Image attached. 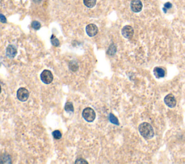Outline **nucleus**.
Returning <instances> with one entry per match:
<instances>
[{
    "label": "nucleus",
    "mask_w": 185,
    "mask_h": 164,
    "mask_svg": "<svg viewBox=\"0 0 185 164\" xmlns=\"http://www.w3.org/2000/svg\"><path fill=\"white\" fill-rule=\"evenodd\" d=\"M122 34L125 38H131L134 35V29L130 25H126L122 30Z\"/></svg>",
    "instance_id": "nucleus-6"
},
{
    "label": "nucleus",
    "mask_w": 185,
    "mask_h": 164,
    "mask_svg": "<svg viewBox=\"0 0 185 164\" xmlns=\"http://www.w3.org/2000/svg\"><path fill=\"white\" fill-rule=\"evenodd\" d=\"M5 161V163H11V158H10V156L9 155H7V154H5V155H3L2 156V158H1V163H3V161Z\"/></svg>",
    "instance_id": "nucleus-15"
},
{
    "label": "nucleus",
    "mask_w": 185,
    "mask_h": 164,
    "mask_svg": "<svg viewBox=\"0 0 185 164\" xmlns=\"http://www.w3.org/2000/svg\"><path fill=\"white\" fill-rule=\"evenodd\" d=\"M0 20H1V22H2V23H5V22H7L6 18H5V16H4L2 14H1V15H0Z\"/></svg>",
    "instance_id": "nucleus-22"
},
{
    "label": "nucleus",
    "mask_w": 185,
    "mask_h": 164,
    "mask_svg": "<svg viewBox=\"0 0 185 164\" xmlns=\"http://www.w3.org/2000/svg\"><path fill=\"white\" fill-rule=\"evenodd\" d=\"M51 42H52V45H54V46H59V41L54 35H52L51 37Z\"/></svg>",
    "instance_id": "nucleus-17"
},
{
    "label": "nucleus",
    "mask_w": 185,
    "mask_h": 164,
    "mask_svg": "<svg viewBox=\"0 0 185 164\" xmlns=\"http://www.w3.org/2000/svg\"><path fill=\"white\" fill-rule=\"evenodd\" d=\"M130 7L134 12H140L143 9V3L140 0H132L130 3Z\"/></svg>",
    "instance_id": "nucleus-5"
},
{
    "label": "nucleus",
    "mask_w": 185,
    "mask_h": 164,
    "mask_svg": "<svg viewBox=\"0 0 185 164\" xmlns=\"http://www.w3.org/2000/svg\"><path fill=\"white\" fill-rule=\"evenodd\" d=\"M69 67L72 72H76L78 69V65L76 62H71L69 65Z\"/></svg>",
    "instance_id": "nucleus-16"
},
{
    "label": "nucleus",
    "mask_w": 185,
    "mask_h": 164,
    "mask_svg": "<svg viewBox=\"0 0 185 164\" xmlns=\"http://www.w3.org/2000/svg\"><path fill=\"white\" fill-rule=\"evenodd\" d=\"M109 121H110V122H112V123L114 124V125H119V120H118L117 118H116L113 114H110L109 115Z\"/></svg>",
    "instance_id": "nucleus-14"
},
{
    "label": "nucleus",
    "mask_w": 185,
    "mask_h": 164,
    "mask_svg": "<svg viewBox=\"0 0 185 164\" xmlns=\"http://www.w3.org/2000/svg\"><path fill=\"white\" fill-rule=\"evenodd\" d=\"M65 109L67 113H72L74 112V107L72 102H67L65 104Z\"/></svg>",
    "instance_id": "nucleus-12"
},
{
    "label": "nucleus",
    "mask_w": 185,
    "mask_h": 164,
    "mask_svg": "<svg viewBox=\"0 0 185 164\" xmlns=\"http://www.w3.org/2000/svg\"><path fill=\"white\" fill-rule=\"evenodd\" d=\"M116 52V46H115V44H112V45L109 46V49H108L107 54L110 56H114Z\"/></svg>",
    "instance_id": "nucleus-13"
},
{
    "label": "nucleus",
    "mask_w": 185,
    "mask_h": 164,
    "mask_svg": "<svg viewBox=\"0 0 185 164\" xmlns=\"http://www.w3.org/2000/svg\"><path fill=\"white\" fill-rule=\"evenodd\" d=\"M153 73H154V75L156 76V78L159 79V78H162L165 76L166 71L162 67H156L154 69V70H153Z\"/></svg>",
    "instance_id": "nucleus-10"
},
{
    "label": "nucleus",
    "mask_w": 185,
    "mask_h": 164,
    "mask_svg": "<svg viewBox=\"0 0 185 164\" xmlns=\"http://www.w3.org/2000/svg\"><path fill=\"white\" fill-rule=\"evenodd\" d=\"M42 0H33V2H35V3H40Z\"/></svg>",
    "instance_id": "nucleus-23"
},
{
    "label": "nucleus",
    "mask_w": 185,
    "mask_h": 164,
    "mask_svg": "<svg viewBox=\"0 0 185 164\" xmlns=\"http://www.w3.org/2000/svg\"><path fill=\"white\" fill-rule=\"evenodd\" d=\"M17 54V49L13 45H9L7 47L6 55L10 59H13Z\"/></svg>",
    "instance_id": "nucleus-9"
},
{
    "label": "nucleus",
    "mask_w": 185,
    "mask_h": 164,
    "mask_svg": "<svg viewBox=\"0 0 185 164\" xmlns=\"http://www.w3.org/2000/svg\"><path fill=\"white\" fill-rule=\"evenodd\" d=\"M86 33L90 37H93L98 33V27L95 24H89L86 27Z\"/></svg>",
    "instance_id": "nucleus-7"
},
{
    "label": "nucleus",
    "mask_w": 185,
    "mask_h": 164,
    "mask_svg": "<svg viewBox=\"0 0 185 164\" xmlns=\"http://www.w3.org/2000/svg\"><path fill=\"white\" fill-rule=\"evenodd\" d=\"M31 26H32V28H33V29L38 30L40 29L41 25V24H40V22H38V21H33V22H32V24H31Z\"/></svg>",
    "instance_id": "nucleus-19"
},
{
    "label": "nucleus",
    "mask_w": 185,
    "mask_h": 164,
    "mask_svg": "<svg viewBox=\"0 0 185 164\" xmlns=\"http://www.w3.org/2000/svg\"><path fill=\"white\" fill-rule=\"evenodd\" d=\"M82 117L88 122H92L96 119V112L92 108L88 107L82 111Z\"/></svg>",
    "instance_id": "nucleus-2"
},
{
    "label": "nucleus",
    "mask_w": 185,
    "mask_h": 164,
    "mask_svg": "<svg viewBox=\"0 0 185 164\" xmlns=\"http://www.w3.org/2000/svg\"><path fill=\"white\" fill-rule=\"evenodd\" d=\"M84 5L88 8H92L96 5V0H83Z\"/></svg>",
    "instance_id": "nucleus-11"
},
{
    "label": "nucleus",
    "mask_w": 185,
    "mask_h": 164,
    "mask_svg": "<svg viewBox=\"0 0 185 164\" xmlns=\"http://www.w3.org/2000/svg\"><path fill=\"white\" fill-rule=\"evenodd\" d=\"M52 135H53L54 138L56 140H59L61 139V137H62V133L60 132V131L59 130H54L53 132H52Z\"/></svg>",
    "instance_id": "nucleus-18"
},
{
    "label": "nucleus",
    "mask_w": 185,
    "mask_h": 164,
    "mask_svg": "<svg viewBox=\"0 0 185 164\" xmlns=\"http://www.w3.org/2000/svg\"><path fill=\"white\" fill-rule=\"evenodd\" d=\"M171 4L170 2H166V4L164 5V8H163V10H164L165 12H166V10L167 9H170L171 7Z\"/></svg>",
    "instance_id": "nucleus-20"
},
{
    "label": "nucleus",
    "mask_w": 185,
    "mask_h": 164,
    "mask_svg": "<svg viewBox=\"0 0 185 164\" xmlns=\"http://www.w3.org/2000/svg\"><path fill=\"white\" fill-rule=\"evenodd\" d=\"M53 75L52 72L47 69L43 71L41 74V80L45 84H50L53 81Z\"/></svg>",
    "instance_id": "nucleus-3"
},
{
    "label": "nucleus",
    "mask_w": 185,
    "mask_h": 164,
    "mask_svg": "<svg viewBox=\"0 0 185 164\" xmlns=\"http://www.w3.org/2000/svg\"><path fill=\"white\" fill-rule=\"evenodd\" d=\"M75 163H85V164H88V162L86 161H85L82 158H78L77 159V161H75Z\"/></svg>",
    "instance_id": "nucleus-21"
},
{
    "label": "nucleus",
    "mask_w": 185,
    "mask_h": 164,
    "mask_svg": "<svg viewBox=\"0 0 185 164\" xmlns=\"http://www.w3.org/2000/svg\"><path fill=\"white\" fill-rule=\"evenodd\" d=\"M139 132L140 135L146 140H150L154 136V130L153 127L148 122H143L139 126Z\"/></svg>",
    "instance_id": "nucleus-1"
},
{
    "label": "nucleus",
    "mask_w": 185,
    "mask_h": 164,
    "mask_svg": "<svg viewBox=\"0 0 185 164\" xmlns=\"http://www.w3.org/2000/svg\"><path fill=\"white\" fill-rule=\"evenodd\" d=\"M17 97L20 101H26L29 98V91L25 88H20L17 91Z\"/></svg>",
    "instance_id": "nucleus-4"
},
{
    "label": "nucleus",
    "mask_w": 185,
    "mask_h": 164,
    "mask_svg": "<svg viewBox=\"0 0 185 164\" xmlns=\"http://www.w3.org/2000/svg\"><path fill=\"white\" fill-rule=\"evenodd\" d=\"M164 102L170 108H173L176 105V101L175 97L172 94H169L164 98Z\"/></svg>",
    "instance_id": "nucleus-8"
}]
</instances>
